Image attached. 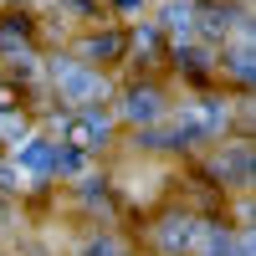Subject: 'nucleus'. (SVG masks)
Wrapping results in <instances>:
<instances>
[{
	"mask_svg": "<svg viewBox=\"0 0 256 256\" xmlns=\"http://www.w3.org/2000/svg\"><path fill=\"white\" fill-rule=\"evenodd\" d=\"M56 88H62L67 102H88V98L102 92V77L88 72V67H77V62H56Z\"/></svg>",
	"mask_w": 256,
	"mask_h": 256,
	"instance_id": "nucleus-1",
	"label": "nucleus"
},
{
	"mask_svg": "<svg viewBox=\"0 0 256 256\" xmlns=\"http://www.w3.org/2000/svg\"><path fill=\"white\" fill-rule=\"evenodd\" d=\"M102 138H108V118H102V108H88L82 118H72V144L77 148H98Z\"/></svg>",
	"mask_w": 256,
	"mask_h": 256,
	"instance_id": "nucleus-2",
	"label": "nucleus"
},
{
	"mask_svg": "<svg viewBox=\"0 0 256 256\" xmlns=\"http://www.w3.org/2000/svg\"><path fill=\"white\" fill-rule=\"evenodd\" d=\"M16 164L31 169V174H46V169H56V148L46 138H26V144L16 148Z\"/></svg>",
	"mask_w": 256,
	"mask_h": 256,
	"instance_id": "nucleus-3",
	"label": "nucleus"
},
{
	"mask_svg": "<svg viewBox=\"0 0 256 256\" xmlns=\"http://www.w3.org/2000/svg\"><path fill=\"white\" fill-rule=\"evenodd\" d=\"M159 20L174 36H190V31H195V6H190V0H169V6L159 10Z\"/></svg>",
	"mask_w": 256,
	"mask_h": 256,
	"instance_id": "nucleus-4",
	"label": "nucleus"
},
{
	"mask_svg": "<svg viewBox=\"0 0 256 256\" xmlns=\"http://www.w3.org/2000/svg\"><path fill=\"white\" fill-rule=\"evenodd\" d=\"M200 236V230H195V220H164V230H159V246H169V251H180V246H190V241H195Z\"/></svg>",
	"mask_w": 256,
	"mask_h": 256,
	"instance_id": "nucleus-5",
	"label": "nucleus"
},
{
	"mask_svg": "<svg viewBox=\"0 0 256 256\" xmlns=\"http://www.w3.org/2000/svg\"><path fill=\"white\" fill-rule=\"evenodd\" d=\"M123 113L134 118V123H154V118H159V92H144V88H138L134 98H128V108H123Z\"/></svg>",
	"mask_w": 256,
	"mask_h": 256,
	"instance_id": "nucleus-6",
	"label": "nucleus"
},
{
	"mask_svg": "<svg viewBox=\"0 0 256 256\" xmlns=\"http://www.w3.org/2000/svg\"><path fill=\"white\" fill-rule=\"evenodd\" d=\"M0 138H16V144H26V123L10 118V113H0Z\"/></svg>",
	"mask_w": 256,
	"mask_h": 256,
	"instance_id": "nucleus-7",
	"label": "nucleus"
}]
</instances>
